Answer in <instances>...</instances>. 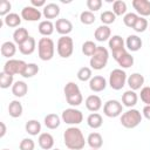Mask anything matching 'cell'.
<instances>
[{"instance_id": "6da1fadb", "label": "cell", "mask_w": 150, "mask_h": 150, "mask_svg": "<svg viewBox=\"0 0 150 150\" xmlns=\"http://www.w3.org/2000/svg\"><path fill=\"white\" fill-rule=\"evenodd\" d=\"M63 142L69 150H81L86 145L84 136L81 129L76 127H69L66 129L63 134Z\"/></svg>"}, {"instance_id": "7a4b0ae2", "label": "cell", "mask_w": 150, "mask_h": 150, "mask_svg": "<svg viewBox=\"0 0 150 150\" xmlns=\"http://www.w3.org/2000/svg\"><path fill=\"white\" fill-rule=\"evenodd\" d=\"M64 96L67 100V103L70 104L71 107H77L82 103L83 101V96L81 94V90L79 88V86L75 82H68L64 86Z\"/></svg>"}, {"instance_id": "3957f363", "label": "cell", "mask_w": 150, "mask_h": 150, "mask_svg": "<svg viewBox=\"0 0 150 150\" xmlns=\"http://www.w3.org/2000/svg\"><path fill=\"white\" fill-rule=\"evenodd\" d=\"M38 53L42 61L52 60L55 53L54 41L50 38H41L38 42Z\"/></svg>"}, {"instance_id": "277c9868", "label": "cell", "mask_w": 150, "mask_h": 150, "mask_svg": "<svg viewBox=\"0 0 150 150\" xmlns=\"http://www.w3.org/2000/svg\"><path fill=\"white\" fill-rule=\"evenodd\" d=\"M109 60V52L105 47L102 46H97L96 52L94 53V55L90 57V67L95 70H101L103 69Z\"/></svg>"}, {"instance_id": "5b68a950", "label": "cell", "mask_w": 150, "mask_h": 150, "mask_svg": "<svg viewBox=\"0 0 150 150\" xmlns=\"http://www.w3.org/2000/svg\"><path fill=\"white\" fill-rule=\"evenodd\" d=\"M121 124L127 129H134L142 122V114L137 109H129L121 115Z\"/></svg>"}, {"instance_id": "8992f818", "label": "cell", "mask_w": 150, "mask_h": 150, "mask_svg": "<svg viewBox=\"0 0 150 150\" xmlns=\"http://www.w3.org/2000/svg\"><path fill=\"white\" fill-rule=\"evenodd\" d=\"M56 50L59 56L67 59L69 56H71L73 52H74V41L70 36L68 35H63L57 40V45H56Z\"/></svg>"}, {"instance_id": "52a82bcc", "label": "cell", "mask_w": 150, "mask_h": 150, "mask_svg": "<svg viewBox=\"0 0 150 150\" xmlns=\"http://www.w3.org/2000/svg\"><path fill=\"white\" fill-rule=\"evenodd\" d=\"M127 74L124 70H122L121 68H116L114 70H111L110 75H109V86L114 89V90H121L127 82Z\"/></svg>"}, {"instance_id": "ba28073f", "label": "cell", "mask_w": 150, "mask_h": 150, "mask_svg": "<svg viewBox=\"0 0 150 150\" xmlns=\"http://www.w3.org/2000/svg\"><path fill=\"white\" fill-rule=\"evenodd\" d=\"M61 118H62V121H63L64 123H67V124L76 125V124H80V123L83 121V114H82L79 109L68 108V109H64V110L62 111Z\"/></svg>"}, {"instance_id": "9c48e42d", "label": "cell", "mask_w": 150, "mask_h": 150, "mask_svg": "<svg viewBox=\"0 0 150 150\" xmlns=\"http://www.w3.org/2000/svg\"><path fill=\"white\" fill-rule=\"evenodd\" d=\"M27 63L22 60H16V59H9L8 61H6V63L4 64V70L5 73L9 74V75H15V74H22L25 68H26Z\"/></svg>"}, {"instance_id": "30bf717a", "label": "cell", "mask_w": 150, "mask_h": 150, "mask_svg": "<svg viewBox=\"0 0 150 150\" xmlns=\"http://www.w3.org/2000/svg\"><path fill=\"white\" fill-rule=\"evenodd\" d=\"M123 111V104L117 100H109L103 105V114L108 117H117Z\"/></svg>"}, {"instance_id": "8fae6325", "label": "cell", "mask_w": 150, "mask_h": 150, "mask_svg": "<svg viewBox=\"0 0 150 150\" xmlns=\"http://www.w3.org/2000/svg\"><path fill=\"white\" fill-rule=\"evenodd\" d=\"M112 57L122 68H130L134 64V56L129 54L125 48L117 52H112Z\"/></svg>"}, {"instance_id": "7c38bea8", "label": "cell", "mask_w": 150, "mask_h": 150, "mask_svg": "<svg viewBox=\"0 0 150 150\" xmlns=\"http://www.w3.org/2000/svg\"><path fill=\"white\" fill-rule=\"evenodd\" d=\"M41 16H42V13L33 6H26L21 11V18L26 21H39Z\"/></svg>"}, {"instance_id": "4fadbf2b", "label": "cell", "mask_w": 150, "mask_h": 150, "mask_svg": "<svg viewBox=\"0 0 150 150\" xmlns=\"http://www.w3.org/2000/svg\"><path fill=\"white\" fill-rule=\"evenodd\" d=\"M127 83L131 90H134V91L138 90L144 84V76L139 73H134V74L129 75V77L127 79Z\"/></svg>"}, {"instance_id": "5bb4252c", "label": "cell", "mask_w": 150, "mask_h": 150, "mask_svg": "<svg viewBox=\"0 0 150 150\" xmlns=\"http://www.w3.org/2000/svg\"><path fill=\"white\" fill-rule=\"evenodd\" d=\"M105 87H107V80L101 75H96V76L91 77L89 81V88L94 93H100V91L104 90Z\"/></svg>"}, {"instance_id": "9a60e30c", "label": "cell", "mask_w": 150, "mask_h": 150, "mask_svg": "<svg viewBox=\"0 0 150 150\" xmlns=\"http://www.w3.org/2000/svg\"><path fill=\"white\" fill-rule=\"evenodd\" d=\"M132 7L141 16H149L150 15V1L148 0H132Z\"/></svg>"}, {"instance_id": "2e32d148", "label": "cell", "mask_w": 150, "mask_h": 150, "mask_svg": "<svg viewBox=\"0 0 150 150\" xmlns=\"http://www.w3.org/2000/svg\"><path fill=\"white\" fill-rule=\"evenodd\" d=\"M55 29L62 36L63 35H68L73 30V23L68 19H64V18L57 19L56 22H55Z\"/></svg>"}, {"instance_id": "e0dca14e", "label": "cell", "mask_w": 150, "mask_h": 150, "mask_svg": "<svg viewBox=\"0 0 150 150\" xmlns=\"http://www.w3.org/2000/svg\"><path fill=\"white\" fill-rule=\"evenodd\" d=\"M86 108L91 111V112H96L102 108V100L100 96L97 95H89L86 98Z\"/></svg>"}, {"instance_id": "ac0fdd59", "label": "cell", "mask_w": 150, "mask_h": 150, "mask_svg": "<svg viewBox=\"0 0 150 150\" xmlns=\"http://www.w3.org/2000/svg\"><path fill=\"white\" fill-rule=\"evenodd\" d=\"M94 36L97 41L100 42H104L107 40H109L111 38V29L109 26H105V25H102V26H98L94 33Z\"/></svg>"}, {"instance_id": "d6986e66", "label": "cell", "mask_w": 150, "mask_h": 150, "mask_svg": "<svg viewBox=\"0 0 150 150\" xmlns=\"http://www.w3.org/2000/svg\"><path fill=\"white\" fill-rule=\"evenodd\" d=\"M39 145L41 149L43 150H50L54 146V137L49 134V132H42L39 135L38 138Z\"/></svg>"}, {"instance_id": "ffe728a7", "label": "cell", "mask_w": 150, "mask_h": 150, "mask_svg": "<svg viewBox=\"0 0 150 150\" xmlns=\"http://www.w3.org/2000/svg\"><path fill=\"white\" fill-rule=\"evenodd\" d=\"M43 16L48 20L50 19H55L59 16L60 14V7L59 5L54 4V2H50V4H47L45 7H43V12H42Z\"/></svg>"}, {"instance_id": "44dd1931", "label": "cell", "mask_w": 150, "mask_h": 150, "mask_svg": "<svg viewBox=\"0 0 150 150\" xmlns=\"http://www.w3.org/2000/svg\"><path fill=\"white\" fill-rule=\"evenodd\" d=\"M35 47H36V41L33 36H29L22 45L19 46V50L21 54L23 55H30L34 53L35 50Z\"/></svg>"}, {"instance_id": "7402d4cb", "label": "cell", "mask_w": 150, "mask_h": 150, "mask_svg": "<svg viewBox=\"0 0 150 150\" xmlns=\"http://www.w3.org/2000/svg\"><path fill=\"white\" fill-rule=\"evenodd\" d=\"M138 101V96L137 94L134 91V90H127L124 91V94L122 95V103L124 107H128V108H132L134 105H136Z\"/></svg>"}, {"instance_id": "603a6c76", "label": "cell", "mask_w": 150, "mask_h": 150, "mask_svg": "<svg viewBox=\"0 0 150 150\" xmlns=\"http://www.w3.org/2000/svg\"><path fill=\"white\" fill-rule=\"evenodd\" d=\"M125 47L130 50V52H137L141 49L142 47V39L135 34L129 35L125 40Z\"/></svg>"}, {"instance_id": "cb8c5ba5", "label": "cell", "mask_w": 150, "mask_h": 150, "mask_svg": "<svg viewBox=\"0 0 150 150\" xmlns=\"http://www.w3.org/2000/svg\"><path fill=\"white\" fill-rule=\"evenodd\" d=\"M87 143L91 149H100L103 145V137L98 132H91L88 135Z\"/></svg>"}, {"instance_id": "d4e9b609", "label": "cell", "mask_w": 150, "mask_h": 150, "mask_svg": "<svg viewBox=\"0 0 150 150\" xmlns=\"http://www.w3.org/2000/svg\"><path fill=\"white\" fill-rule=\"evenodd\" d=\"M38 29H39V33L41 35H43V36L47 38V36H49V35L53 34V32L55 29V25L50 20H43V21H41L39 23Z\"/></svg>"}, {"instance_id": "484cf974", "label": "cell", "mask_w": 150, "mask_h": 150, "mask_svg": "<svg viewBox=\"0 0 150 150\" xmlns=\"http://www.w3.org/2000/svg\"><path fill=\"white\" fill-rule=\"evenodd\" d=\"M28 91V86L23 81H16L12 86V94L15 97H23Z\"/></svg>"}, {"instance_id": "4316f807", "label": "cell", "mask_w": 150, "mask_h": 150, "mask_svg": "<svg viewBox=\"0 0 150 150\" xmlns=\"http://www.w3.org/2000/svg\"><path fill=\"white\" fill-rule=\"evenodd\" d=\"M22 111H23V108H22V104L20 101L18 100H14L9 103L8 105V112H9V116L13 117V118H18L22 115Z\"/></svg>"}, {"instance_id": "83f0119b", "label": "cell", "mask_w": 150, "mask_h": 150, "mask_svg": "<svg viewBox=\"0 0 150 150\" xmlns=\"http://www.w3.org/2000/svg\"><path fill=\"white\" fill-rule=\"evenodd\" d=\"M29 38V34H28V30L23 27H20V28H16L13 33V40H14V43L16 45H22L27 39Z\"/></svg>"}, {"instance_id": "f1b7e54d", "label": "cell", "mask_w": 150, "mask_h": 150, "mask_svg": "<svg viewBox=\"0 0 150 150\" xmlns=\"http://www.w3.org/2000/svg\"><path fill=\"white\" fill-rule=\"evenodd\" d=\"M16 53V46L14 42L12 41H6L1 45V55L4 57H8L11 59L12 56H14Z\"/></svg>"}, {"instance_id": "f546056e", "label": "cell", "mask_w": 150, "mask_h": 150, "mask_svg": "<svg viewBox=\"0 0 150 150\" xmlns=\"http://www.w3.org/2000/svg\"><path fill=\"white\" fill-rule=\"evenodd\" d=\"M21 16H19V14L16 13H9L8 15H6L4 18V23L7 26V27H11V28H15V27H19L20 23H21Z\"/></svg>"}, {"instance_id": "4dcf8cb0", "label": "cell", "mask_w": 150, "mask_h": 150, "mask_svg": "<svg viewBox=\"0 0 150 150\" xmlns=\"http://www.w3.org/2000/svg\"><path fill=\"white\" fill-rule=\"evenodd\" d=\"M87 123L90 128L93 129H98L102 127L103 124V118L98 112H91L88 117H87Z\"/></svg>"}, {"instance_id": "1f68e13d", "label": "cell", "mask_w": 150, "mask_h": 150, "mask_svg": "<svg viewBox=\"0 0 150 150\" xmlns=\"http://www.w3.org/2000/svg\"><path fill=\"white\" fill-rule=\"evenodd\" d=\"M109 48L111 49V53L112 52H117V50H121V49H124V41L122 39V36L120 35H112L110 39H109Z\"/></svg>"}, {"instance_id": "d6a6232c", "label": "cell", "mask_w": 150, "mask_h": 150, "mask_svg": "<svg viewBox=\"0 0 150 150\" xmlns=\"http://www.w3.org/2000/svg\"><path fill=\"white\" fill-rule=\"evenodd\" d=\"M60 123H61L60 116L56 115V114H48V115L45 117V125H46L48 129H50V130L59 128Z\"/></svg>"}, {"instance_id": "836d02e7", "label": "cell", "mask_w": 150, "mask_h": 150, "mask_svg": "<svg viewBox=\"0 0 150 150\" xmlns=\"http://www.w3.org/2000/svg\"><path fill=\"white\" fill-rule=\"evenodd\" d=\"M25 129L26 131L32 135V136H36L38 134H40L41 131V123L38 121V120H29L26 125H25Z\"/></svg>"}, {"instance_id": "e575fe53", "label": "cell", "mask_w": 150, "mask_h": 150, "mask_svg": "<svg viewBox=\"0 0 150 150\" xmlns=\"http://www.w3.org/2000/svg\"><path fill=\"white\" fill-rule=\"evenodd\" d=\"M112 12L115 15H125L127 14V4L122 0L114 1L112 4Z\"/></svg>"}, {"instance_id": "d590c367", "label": "cell", "mask_w": 150, "mask_h": 150, "mask_svg": "<svg viewBox=\"0 0 150 150\" xmlns=\"http://www.w3.org/2000/svg\"><path fill=\"white\" fill-rule=\"evenodd\" d=\"M38 73H39V66L36 63H27L21 76H23L25 79H29V77H33L34 75H36Z\"/></svg>"}, {"instance_id": "8d00e7d4", "label": "cell", "mask_w": 150, "mask_h": 150, "mask_svg": "<svg viewBox=\"0 0 150 150\" xmlns=\"http://www.w3.org/2000/svg\"><path fill=\"white\" fill-rule=\"evenodd\" d=\"M96 49H97V46L95 45V42L94 41H86L83 45H82V53L86 55V56H93L94 55V53L96 52Z\"/></svg>"}, {"instance_id": "74e56055", "label": "cell", "mask_w": 150, "mask_h": 150, "mask_svg": "<svg viewBox=\"0 0 150 150\" xmlns=\"http://www.w3.org/2000/svg\"><path fill=\"white\" fill-rule=\"evenodd\" d=\"M13 86V75H9L5 71L0 73V88L6 89Z\"/></svg>"}, {"instance_id": "f35d334b", "label": "cell", "mask_w": 150, "mask_h": 150, "mask_svg": "<svg viewBox=\"0 0 150 150\" xmlns=\"http://www.w3.org/2000/svg\"><path fill=\"white\" fill-rule=\"evenodd\" d=\"M146 28H148V20L145 18H143V16H138V19L135 22L132 29L136 33H143V32L146 30Z\"/></svg>"}, {"instance_id": "ab89813d", "label": "cell", "mask_w": 150, "mask_h": 150, "mask_svg": "<svg viewBox=\"0 0 150 150\" xmlns=\"http://www.w3.org/2000/svg\"><path fill=\"white\" fill-rule=\"evenodd\" d=\"M91 75H93V73H91V69L89 67H82L77 71V79L80 81H82V82L90 81V79L93 77Z\"/></svg>"}, {"instance_id": "60d3db41", "label": "cell", "mask_w": 150, "mask_h": 150, "mask_svg": "<svg viewBox=\"0 0 150 150\" xmlns=\"http://www.w3.org/2000/svg\"><path fill=\"white\" fill-rule=\"evenodd\" d=\"M100 18H101L102 23L105 25V26H108L110 23H114L115 20H116V15L114 14L112 11H104L103 13H101V16Z\"/></svg>"}, {"instance_id": "b9f144b4", "label": "cell", "mask_w": 150, "mask_h": 150, "mask_svg": "<svg viewBox=\"0 0 150 150\" xmlns=\"http://www.w3.org/2000/svg\"><path fill=\"white\" fill-rule=\"evenodd\" d=\"M80 21L83 25H91L95 22V15L90 11H83L80 15Z\"/></svg>"}, {"instance_id": "7bdbcfd3", "label": "cell", "mask_w": 150, "mask_h": 150, "mask_svg": "<svg viewBox=\"0 0 150 150\" xmlns=\"http://www.w3.org/2000/svg\"><path fill=\"white\" fill-rule=\"evenodd\" d=\"M137 19H138V15L136 13H127L124 15V18H123V22H124V25L127 27L132 28L134 25H135V22L137 21Z\"/></svg>"}, {"instance_id": "ee69618b", "label": "cell", "mask_w": 150, "mask_h": 150, "mask_svg": "<svg viewBox=\"0 0 150 150\" xmlns=\"http://www.w3.org/2000/svg\"><path fill=\"white\" fill-rule=\"evenodd\" d=\"M34 148H35V143L32 138H23L19 144L20 150H34Z\"/></svg>"}, {"instance_id": "f6af8a7d", "label": "cell", "mask_w": 150, "mask_h": 150, "mask_svg": "<svg viewBox=\"0 0 150 150\" xmlns=\"http://www.w3.org/2000/svg\"><path fill=\"white\" fill-rule=\"evenodd\" d=\"M87 7L90 12H97L102 7L101 0H87Z\"/></svg>"}, {"instance_id": "bcb514c9", "label": "cell", "mask_w": 150, "mask_h": 150, "mask_svg": "<svg viewBox=\"0 0 150 150\" xmlns=\"http://www.w3.org/2000/svg\"><path fill=\"white\" fill-rule=\"evenodd\" d=\"M141 100L145 105H150V87H143L141 89Z\"/></svg>"}, {"instance_id": "7dc6e473", "label": "cell", "mask_w": 150, "mask_h": 150, "mask_svg": "<svg viewBox=\"0 0 150 150\" xmlns=\"http://www.w3.org/2000/svg\"><path fill=\"white\" fill-rule=\"evenodd\" d=\"M11 8H12L11 2H9L8 0H4V1L1 2V5H0V15L5 18L6 15H8V14H9Z\"/></svg>"}, {"instance_id": "c3c4849f", "label": "cell", "mask_w": 150, "mask_h": 150, "mask_svg": "<svg viewBox=\"0 0 150 150\" xmlns=\"http://www.w3.org/2000/svg\"><path fill=\"white\" fill-rule=\"evenodd\" d=\"M30 4H32V6L35 7V8L45 7V6H46V1H45V0H32Z\"/></svg>"}, {"instance_id": "681fc988", "label": "cell", "mask_w": 150, "mask_h": 150, "mask_svg": "<svg viewBox=\"0 0 150 150\" xmlns=\"http://www.w3.org/2000/svg\"><path fill=\"white\" fill-rule=\"evenodd\" d=\"M143 116L146 120H150V105H145L143 108Z\"/></svg>"}, {"instance_id": "f907efd6", "label": "cell", "mask_w": 150, "mask_h": 150, "mask_svg": "<svg viewBox=\"0 0 150 150\" xmlns=\"http://www.w3.org/2000/svg\"><path fill=\"white\" fill-rule=\"evenodd\" d=\"M0 127H1V132H0V137L2 138L6 134V124L4 122H0Z\"/></svg>"}, {"instance_id": "816d5d0a", "label": "cell", "mask_w": 150, "mask_h": 150, "mask_svg": "<svg viewBox=\"0 0 150 150\" xmlns=\"http://www.w3.org/2000/svg\"><path fill=\"white\" fill-rule=\"evenodd\" d=\"M52 150H60V149H52Z\"/></svg>"}, {"instance_id": "f5cc1de1", "label": "cell", "mask_w": 150, "mask_h": 150, "mask_svg": "<svg viewBox=\"0 0 150 150\" xmlns=\"http://www.w3.org/2000/svg\"><path fill=\"white\" fill-rule=\"evenodd\" d=\"M91 150H100V149H91Z\"/></svg>"}, {"instance_id": "db71d44e", "label": "cell", "mask_w": 150, "mask_h": 150, "mask_svg": "<svg viewBox=\"0 0 150 150\" xmlns=\"http://www.w3.org/2000/svg\"><path fill=\"white\" fill-rule=\"evenodd\" d=\"M2 150H8V149H2Z\"/></svg>"}]
</instances>
